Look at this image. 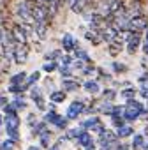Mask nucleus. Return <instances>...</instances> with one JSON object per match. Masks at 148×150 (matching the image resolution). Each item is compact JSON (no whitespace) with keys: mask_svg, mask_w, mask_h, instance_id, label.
Returning <instances> with one entry per match:
<instances>
[{"mask_svg":"<svg viewBox=\"0 0 148 150\" xmlns=\"http://www.w3.org/2000/svg\"><path fill=\"white\" fill-rule=\"evenodd\" d=\"M67 122H69V118H67V117L63 118V117H60V115H58V118L55 120V124H53V125H55V127H58V129H67Z\"/></svg>","mask_w":148,"mask_h":150,"instance_id":"nucleus-29","label":"nucleus"},{"mask_svg":"<svg viewBox=\"0 0 148 150\" xmlns=\"http://www.w3.org/2000/svg\"><path fill=\"white\" fill-rule=\"evenodd\" d=\"M39 138H41V146H42V148H49V139H51V132H49V131H44V132H42V134H41Z\"/></svg>","mask_w":148,"mask_h":150,"instance_id":"nucleus-24","label":"nucleus"},{"mask_svg":"<svg viewBox=\"0 0 148 150\" xmlns=\"http://www.w3.org/2000/svg\"><path fill=\"white\" fill-rule=\"evenodd\" d=\"M85 150H87V148H85Z\"/></svg>","mask_w":148,"mask_h":150,"instance_id":"nucleus-44","label":"nucleus"},{"mask_svg":"<svg viewBox=\"0 0 148 150\" xmlns=\"http://www.w3.org/2000/svg\"><path fill=\"white\" fill-rule=\"evenodd\" d=\"M113 69H115L116 72H125V71H127V67H125L123 64H118V62H113Z\"/></svg>","mask_w":148,"mask_h":150,"instance_id":"nucleus-34","label":"nucleus"},{"mask_svg":"<svg viewBox=\"0 0 148 150\" xmlns=\"http://www.w3.org/2000/svg\"><path fill=\"white\" fill-rule=\"evenodd\" d=\"M83 88H85L88 94H92V96L97 94V92L101 90V88H99V83H97L95 80H88V81H85V83H83Z\"/></svg>","mask_w":148,"mask_h":150,"instance_id":"nucleus-16","label":"nucleus"},{"mask_svg":"<svg viewBox=\"0 0 148 150\" xmlns=\"http://www.w3.org/2000/svg\"><path fill=\"white\" fill-rule=\"evenodd\" d=\"M72 53H74V58H76V60H81V62H85V64H92V58H90V55H88V53H87L83 48L74 50Z\"/></svg>","mask_w":148,"mask_h":150,"instance_id":"nucleus-14","label":"nucleus"},{"mask_svg":"<svg viewBox=\"0 0 148 150\" xmlns=\"http://www.w3.org/2000/svg\"><path fill=\"white\" fill-rule=\"evenodd\" d=\"M80 88V81L74 78H62V90L63 92H74Z\"/></svg>","mask_w":148,"mask_h":150,"instance_id":"nucleus-11","label":"nucleus"},{"mask_svg":"<svg viewBox=\"0 0 148 150\" xmlns=\"http://www.w3.org/2000/svg\"><path fill=\"white\" fill-rule=\"evenodd\" d=\"M132 132H134V129H132L130 125H125V124L116 129V136H118V138H129Z\"/></svg>","mask_w":148,"mask_h":150,"instance_id":"nucleus-18","label":"nucleus"},{"mask_svg":"<svg viewBox=\"0 0 148 150\" xmlns=\"http://www.w3.org/2000/svg\"><path fill=\"white\" fill-rule=\"evenodd\" d=\"M143 67H148V55L143 57Z\"/></svg>","mask_w":148,"mask_h":150,"instance_id":"nucleus-37","label":"nucleus"},{"mask_svg":"<svg viewBox=\"0 0 148 150\" xmlns=\"http://www.w3.org/2000/svg\"><path fill=\"white\" fill-rule=\"evenodd\" d=\"M60 46H62V50H63L65 53H72L74 50L80 48V42H78V39H74L72 34L65 32V34L62 35V39H60Z\"/></svg>","mask_w":148,"mask_h":150,"instance_id":"nucleus-7","label":"nucleus"},{"mask_svg":"<svg viewBox=\"0 0 148 150\" xmlns=\"http://www.w3.org/2000/svg\"><path fill=\"white\" fill-rule=\"evenodd\" d=\"M81 132H83V129H81V127H80V129H78V127H76V129H70V131L65 134V138H67V139H69V138H70V139H72V138L76 139V138H78Z\"/></svg>","mask_w":148,"mask_h":150,"instance_id":"nucleus-31","label":"nucleus"},{"mask_svg":"<svg viewBox=\"0 0 148 150\" xmlns=\"http://www.w3.org/2000/svg\"><path fill=\"white\" fill-rule=\"evenodd\" d=\"M85 39H87L88 42H92L94 46L102 44V37H101V34H99L97 30H92V28H88V30L85 32Z\"/></svg>","mask_w":148,"mask_h":150,"instance_id":"nucleus-12","label":"nucleus"},{"mask_svg":"<svg viewBox=\"0 0 148 150\" xmlns=\"http://www.w3.org/2000/svg\"><path fill=\"white\" fill-rule=\"evenodd\" d=\"M76 141H78V145H80V146H88V145H90L94 139H92V134H90V132L83 131V132H81V134L76 138Z\"/></svg>","mask_w":148,"mask_h":150,"instance_id":"nucleus-15","label":"nucleus"},{"mask_svg":"<svg viewBox=\"0 0 148 150\" xmlns=\"http://www.w3.org/2000/svg\"><path fill=\"white\" fill-rule=\"evenodd\" d=\"M101 120L97 118V117H90L88 120H85V122H81V129H94L97 124H99Z\"/></svg>","mask_w":148,"mask_h":150,"instance_id":"nucleus-20","label":"nucleus"},{"mask_svg":"<svg viewBox=\"0 0 148 150\" xmlns=\"http://www.w3.org/2000/svg\"><path fill=\"white\" fill-rule=\"evenodd\" d=\"M30 97H32V101L37 104L39 110H46V101H44V97H42V90H41L39 87H32V90H30Z\"/></svg>","mask_w":148,"mask_h":150,"instance_id":"nucleus-10","label":"nucleus"},{"mask_svg":"<svg viewBox=\"0 0 148 150\" xmlns=\"http://www.w3.org/2000/svg\"><path fill=\"white\" fill-rule=\"evenodd\" d=\"M56 118H58V113H56V111H53V110H51V111H48V113L44 115V122H46V124H55V120H56Z\"/></svg>","mask_w":148,"mask_h":150,"instance_id":"nucleus-28","label":"nucleus"},{"mask_svg":"<svg viewBox=\"0 0 148 150\" xmlns=\"http://www.w3.org/2000/svg\"><path fill=\"white\" fill-rule=\"evenodd\" d=\"M115 150H129V146H127V145H116Z\"/></svg>","mask_w":148,"mask_h":150,"instance_id":"nucleus-36","label":"nucleus"},{"mask_svg":"<svg viewBox=\"0 0 148 150\" xmlns=\"http://www.w3.org/2000/svg\"><path fill=\"white\" fill-rule=\"evenodd\" d=\"M44 131H46V122H37V124L34 125V129H32L34 136H41Z\"/></svg>","mask_w":148,"mask_h":150,"instance_id":"nucleus-26","label":"nucleus"},{"mask_svg":"<svg viewBox=\"0 0 148 150\" xmlns=\"http://www.w3.org/2000/svg\"><path fill=\"white\" fill-rule=\"evenodd\" d=\"M42 69H44L46 72H53V71L58 69V62H56V60H46V64L42 65Z\"/></svg>","mask_w":148,"mask_h":150,"instance_id":"nucleus-25","label":"nucleus"},{"mask_svg":"<svg viewBox=\"0 0 148 150\" xmlns=\"http://www.w3.org/2000/svg\"><path fill=\"white\" fill-rule=\"evenodd\" d=\"M143 150H148V141L144 139V143H143Z\"/></svg>","mask_w":148,"mask_h":150,"instance_id":"nucleus-38","label":"nucleus"},{"mask_svg":"<svg viewBox=\"0 0 148 150\" xmlns=\"http://www.w3.org/2000/svg\"><path fill=\"white\" fill-rule=\"evenodd\" d=\"M144 134H148V127H144Z\"/></svg>","mask_w":148,"mask_h":150,"instance_id":"nucleus-41","label":"nucleus"},{"mask_svg":"<svg viewBox=\"0 0 148 150\" xmlns=\"http://www.w3.org/2000/svg\"><path fill=\"white\" fill-rule=\"evenodd\" d=\"M143 143H144V138H143V134H136L134 138H132V148L134 150H141L143 148Z\"/></svg>","mask_w":148,"mask_h":150,"instance_id":"nucleus-21","label":"nucleus"},{"mask_svg":"<svg viewBox=\"0 0 148 150\" xmlns=\"http://www.w3.org/2000/svg\"><path fill=\"white\" fill-rule=\"evenodd\" d=\"M141 42H143V34H139V32H129L127 42H125V51L129 55H134L141 48Z\"/></svg>","mask_w":148,"mask_h":150,"instance_id":"nucleus-5","label":"nucleus"},{"mask_svg":"<svg viewBox=\"0 0 148 150\" xmlns=\"http://www.w3.org/2000/svg\"><path fill=\"white\" fill-rule=\"evenodd\" d=\"M9 30H11V35H13V39H14L16 44H28V42H30V41H28V34H27V30L23 28L21 23L14 21V23L9 27Z\"/></svg>","mask_w":148,"mask_h":150,"instance_id":"nucleus-4","label":"nucleus"},{"mask_svg":"<svg viewBox=\"0 0 148 150\" xmlns=\"http://www.w3.org/2000/svg\"><path fill=\"white\" fill-rule=\"evenodd\" d=\"M102 96H104V99H106V101H111V99L116 96V92H115V90H111V88H106V90L102 92Z\"/></svg>","mask_w":148,"mask_h":150,"instance_id":"nucleus-33","label":"nucleus"},{"mask_svg":"<svg viewBox=\"0 0 148 150\" xmlns=\"http://www.w3.org/2000/svg\"><path fill=\"white\" fill-rule=\"evenodd\" d=\"M4 125H6L7 138H11L13 141H16V143H18V139H20V134H18V127H20V118H18V113L6 115V117H4Z\"/></svg>","mask_w":148,"mask_h":150,"instance_id":"nucleus-3","label":"nucleus"},{"mask_svg":"<svg viewBox=\"0 0 148 150\" xmlns=\"http://www.w3.org/2000/svg\"><path fill=\"white\" fill-rule=\"evenodd\" d=\"M144 111H146V110H144V106H143L139 101L130 99V101H127V104H125V108H123L122 115H123V118H125V120L134 122V120H137Z\"/></svg>","mask_w":148,"mask_h":150,"instance_id":"nucleus-2","label":"nucleus"},{"mask_svg":"<svg viewBox=\"0 0 148 150\" xmlns=\"http://www.w3.org/2000/svg\"><path fill=\"white\" fill-rule=\"evenodd\" d=\"M0 57H2V48H0Z\"/></svg>","mask_w":148,"mask_h":150,"instance_id":"nucleus-42","label":"nucleus"},{"mask_svg":"<svg viewBox=\"0 0 148 150\" xmlns=\"http://www.w3.org/2000/svg\"><path fill=\"white\" fill-rule=\"evenodd\" d=\"M49 99H51V103H63L65 101V92L63 90H53L49 94Z\"/></svg>","mask_w":148,"mask_h":150,"instance_id":"nucleus-19","label":"nucleus"},{"mask_svg":"<svg viewBox=\"0 0 148 150\" xmlns=\"http://www.w3.org/2000/svg\"><path fill=\"white\" fill-rule=\"evenodd\" d=\"M27 72L25 71H21V72H16L14 76H11V80H9V85H25V81H27Z\"/></svg>","mask_w":148,"mask_h":150,"instance_id":"nucleus-13","label":"nucleus"},{"mask_svg":"<svg viewBox=\"0 0 148 150\" xmlns=\"http://www.w3.org/2000/svg\"><path fill=\"white\" fill-rule=\"evenodd\" d=\"M136 88H132V87H127L125 90H122L120 92V96L123 97V99H127V101H130V99H134V96H136Z\"/></svg>","mask_w":148,"mask_h":150,"instance_id":"nucleus-23","label":"nucleus"},{"mask_svg":"<svg viewBox=\"0 0 148 150\" xmlns=\"http://www.w3.org/2000/svg\"><path fill=\"white\" fill-rule=\"evenodd\" d=\"M28 53H30L28 44H16L14 53H13V62L14 64H25L28 60Z\"/></svg>","mask_w":148,"mask_h":150,"instance_id":"nucleus-8","label":"nucleus"},{"mask_svg":"<svg viewBox=\"0 0 148 150\" xmlns=\"http://www.w3.org/2000/svg\"><path fill=\"white\" fill-rule=\"evenodd\" d=\"M39 78H41V72H39V71H34L30 76L27 78V81H25V90H27V88H30V87H34V83H37V81H39Z\"/></svg>","mask_w":148,"mask_h":150,"instance_id":"nucleus-17","label":"nucleus"},{"mask_svg":"<svg viewBox=\"0 0 148 150\" xmlns=\"http://www.w3.org/2000/svg\"><path fill=\"white\" fill-rule=\"evenodd\" d=\"M81 113H85V103H83V101H74L72 104H69L65 117H67L69 120H76Z\"/></svg>","mask_w":148,"mask_h":150,"instance_id":"nucleus-9","label":"nucleus"},{"mask_svg":"<svg viewBox=\"0 0 148 150\" xmlns=\"http://www.w3.org/2000/svg\"><path fill=\"white\" fill-rule=\"evenodd\" d=\"M6 32H7V27L6 25H0V48H2V41H4Z\"/></svg>","mask_w":148,"mask_h":150,"instance_id":"nucleus-35","label":"nucleus"},{"mask_svg":"<svg viewBox=\"0 0 148 150\" xmlns=\"http://www.w3.org/2000/svg\"><path fill=\"white\" fill-rule=\"evenodd\" d=\"M14 16H16L18 23H27V25H32V27L35 23V20L32 16V11H30V6H28V0H20L14 6Z\"/></svg>","mask_w":148,"mask_h":150,"instance_id":"nucleus-1","label":"nucleus"},{"mask_svg":"<svg viewBox=\"0 0 148 150\" xmlns=\"http://www.w3.org/2000/svg\"><path fill=\"white\" fill-rule=\"evenodd\" d=\"M13 106H14L16 110H25V108H27V103H25V99H23V97L16 96V99L13 101Z\"/></svg>","mask_w":148,"mask_h":150,"instance_id":"nucleus-27","label":"nucleus"},{"mask_svg":"<svg viewBox=\"0 0 148 150\" xmlns=\"http://www.w3.org/2000/svg\"><path fill=\"white\" fill-rule=\"evenodd\" d=\"M0 150H2V143H0Z\"/></svg>","mask_w":148,"mask_h":150,"instance_id":"nucleus-43","label":"nucleus"},{"mask_svg":"<svg viewBox=\"0 0 148 150\" xmlns=\"http://www.w3.org/2000/svg\"><path fill=\"white\" fill-rule=\"evenodd\" d=\"M72 62H74V58H72L69 53L62 55V57H60V60H58V64H60V65H72Z\"/></svg>","mask_w":148,"mask_h":150,"instance_id":"nucleus-30","label":"nucleus"},{"mask_svg":"<svg viewBox=\"0 0 148 150\" xmlns=\"http://www.w3.org/2000/svg\"><path fill=\"white\" fill-rule=\"evenodd\" d=\"M63 55V50L60 48V50H53V51H49V53H46L44 57H46V60H60V57Z\"/></svg>","mask_w":148,"mask_h":150,"instance_id":"nucleus-22","label":"nucleus"},{"mask_svg":"<svg viewBox=\"0 0 148 150\" xmlns=\"http://www.w3.org/2000/svg\"><path fill=\"white\" fill-rule=\"evenodd\" d=\"M49 150H60V146L58 145H53V146H49Z\"/></svg>","mask_w":148,"mask_h":150,"instance_id":"nucleus-39","label":"nucleus"},{"mask_svg":"<svg viewBox=\"0 0 148 150\" xmlns=\"http://www.w3.org/2000/svg\"><path fill=\"white\" fill-rule=\"evenodd\" d=\"M28 150H41L39 146H35V145H32V146H28Z\"/></svg>","mask_w":148,"mask_h":150,"instance_id":"nucleus-40","label":"nucleus"},{"mask_svg":"<svg viewBox=\"0 0 148 150\" xmlns=\"http://www.w3.org/2000/svg\"><path fill=\"white\" fill-rule=\"evenodd\" d=\"M148 28V16L146 14H141V16H136V18H130L129 20V32H139L143 34L144 30Z\"/></svg>","mask_w":148,"mask_h":150,"instance_id":"nucleus-6","label":"nucleus"},{"mask_svg":"<svg viewBox=\"0 0 148 150\" xmlns=\"http://www.w3.org/2000/svg\"><path fill=\"white\" fill-rule=\"evenodd\" d=\"M14 145H16V141H13L11 138H7V139L2 143V150H14Z\"/></svg>","mask_w":148,"mask_h":150,"instance_id":"nucleus-32","label":"nucleus"}]
</instances>
